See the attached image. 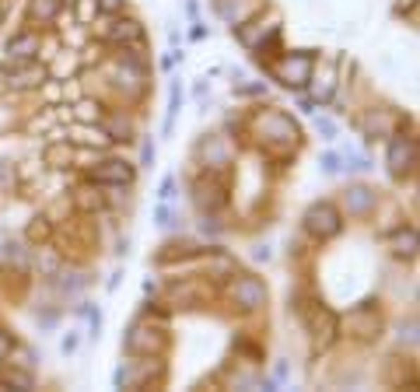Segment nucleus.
Instances as JSON below:
<instances>
[{
    "label": "nucleus",
    "mask_w": 420,
    "mask_h": 392,
    "mask_svg": "<svg viewBox=\"0 0 420 392\" xmlns=\"http://www.w3.org/2000/svg\"><path fill=\"white\" fill-rule=\"evenodd\" d=\"M95 7H99L102 14H119V11L126 7V0H95Z\"/></svg>",
    "instance_id": "obj_25"
},
{
    "label": "nucleus",
    "mask_w": 420,
    "mask_h": 392,
    "mask_svg": "<svg viewBox=\"0 0 420 392\" xmlns=\"http://www.w3.org/2000/svg\"><path fill=\"white\" fill-rule=\"evenodd\" d=\"M39 53V35L35 32H18L7 42V63H28Z\"/></svg>",
    "instance_id": "obj_9"
},
{
    "label": "nucleus",
    "mask_w": 420,
    "mask_h": 392,
    "mask_svg": "<svg viewBox=\"0 0 420 392\" xmlns=\"http://www.w3.org/2000/svg\"><path fill=\"white\" fill-rule=\"evenodd\" d=\"M298 109H302V112H309V116H312V112H315V102H312V98H302V102H298Z\"/></svg>",
    "instance_id": "obj_33"
},
{
    "label": "nucleus",
    "mask_w": 420,
    "mask_h": 392,
    "mask_svg": "<svg viewBox=\"0 0 420 392\" xmlns=\"http://www.w3.org/2000/svg\"><path fill=\"white\" fill-rule=\"evenodd\" d=\"M378 203V196L375 190H368V186H350L347 193H343V207L354 214V217H361V214H371V207Z\"/></svg>",
    "instance_id": "obj_10"
},
{
    "label": "nucleus",
    "mask_w": 420,
    "mask_h": 392,
    "mask_svg": "<svg viewBox=\"0 0 420 392\" xmlns=\"http://www.w3.org/2000/svg\"><path fill=\"white\" fill-rule=\"evenodd\" d=\"M302 224H305V231H309L312 238H319V242L336 238V235L343 231V217H340V210H336L329 200H319V203H312V207L305 210Z\"/></svg>",
    "instance_id": "obj_2"
},
{
    "label": "nucleus",
    "mask_w": 420,
    "mask_h": 392,
    "mask_svg": "<svg viewBox=\"0 0 420 392\" xmlns=\"http://www.w3.org/2000/svg\"><path fill=\"white\" fill-rule=\"evenodd\" d=\"M4 382H7V386H21V389H35V379H32L28 372H18V368H14V372H7V375H4Z\"/></svg>",
    "instance_id": "obj_20"
},
{
    "label": "nucleus",
    "mask_w": 420,
    "mask_h": 392,
    "mask_svg": "<svg viewBox=\"0 0 420 392\" xmlns=\"http://www.w3.org/2000/svg\"><path fill=\"white\" fill-rule=\"evenodd\" d=\"M11 347H14V343H11V336H7V333H0V357H7V354H11Z\"/></svg>",
    "instance_id": "obj_32"
},
{
    "label": "nucleus",
    "mask_w": 420,
    "mask_h": 392,
    "mask_svg": "<svg viewBox=\"0 0 420 392\" xmlns=\"http://www.w3.org/2000/svg\"><path fill=\"white\" fill-rule=\"evenodd\" d=\"M78 119H88V123H92V119H102V109H99L95 102H81V105H78Z\"/></svg>",
    "instance_id": "obj_21"
},
{
    "label": "nucleus",
    "mask_w": 420,
    "mask_h": 392,
    "mask_svg": "<svg viewBox=\"0 0 420 392\" xmlns=\"http://www.w3.org/2000/svg\"><path fill=\"white\" fill-rule=\"evenodd\" d=\"M385 161H389V172H393L396 179H403V176L417 165V144H414L410 137H393Z\"/></svg>",
    "instance_id": "obj_4"
},
{
    "label": "nucleus",
    "mask_w": 420,
    "mask_h": 392,
    "mask_svg": "<svg viewBox=\"0 0 420 392\" xmlns=\"http://www.w3.org/2000/svg\"><path fill=\"white\" fill-rule=\"evenodd\" d=\"M393 252L414 259V256H417V231H414V228H403V231L393 238Z\"/></svg>",
    "instance_id": "obj_15"
},
{
    "label": "nucleus",
    "mask_w": 420,
    "mask_h": 392,
    "mask_svg": "<svg viewBox=\"0 0 420 392\" xmlns=\"http://www.w3.org/2000/svg\"><path fill=\"white\" fill-rule=\"evenodd\" d=\"M140 165H144V169L154 165V144H151V140H144V147H140Z\"/></svg>",
    "instance_id": "obj_29"
},
{
    "label": "nucleus",
    "mask_w": 420,
    "mask_h": 392,
    "mask_svg": "<svg viewBox=\"0 0 420 392\" xmlns=\"http://www.w3.org/2000/svg\"><path fill=\"white\" fill-rule=\"evenodd\" d=\"M14 186V165L11 161H0V193H7Z\"/></svg>",
    "instance_id": "obj_24"
},
{
    "label": "nucleus",
    "mask_w": 420,
    "mask_h": 392,
    "mask_svg": "<svg viewBox=\"0 0 420 392\" xmlns=\"http://www.w3.org/2000/svg\"><path fill=\"white\" fill-rule=\"evenodd\" d=\"M193 203H197L200 210H217V207L224 203V190H221L217 183H210V179H200V183L193 186Z\"/></svg>",
    "instance_id": "obj_12"
},
{
    "label": "nucleus",
    "mask_w": 420,
    "mask_h": 392,
    "mask_svg": "<svg viewBox=\"0 0 420 392\" xmlns=\"http://www.w3.org/2000/svg\"><path fill=\"white\" fill-rule=\"evenodd\" d=\"M74 207H78V210H88V214H92V210H99V207H105V196H102V190H99V183H95V179L74 190Z\"/></svg>",
    "instance_id": "obj_13"
},
{
    "label": "nucleus",
    "mask_w": 420,
    "mask_h": 392,
    "mask_svg": "<svg viewBox=\"0 0 420 392\" xmlns=\"http://www.w3.org/2000/svg\"><path fill=\"white\" fill-rule=\"evenodd\" d=\"M319 165H322V172H326V176H336V172H340V154H336V151H326Z\"/></svg>",
    "instance_id": "obj_22"
},
{
    "label": "nucleus",
    "mask_w": 420,
    "mask_h": 392,
    "mask_svg": "<svg viewBox=\"0 0 420 392\" xmlns=\"http://www.w3.org/2000/svg\"><path fill=\"white\" fill-rule=\"evenodd\" d=\"M60 7H63V0H32V4H28V21L49 25V21H56Z\"/></svg>",
    "instance_id": "obj_14"
},
{
    "label": "nucleus",
    "mask_w": 420,
    "mask_h": 392,
    "mask_svg": "<svg viewBox=\"0 0 420 392\" xmlns=\"http://www.w3.org/2000/svg\"><path fill=\"white\" fill-rule=\"evenodd\" d=\"M200 231H204V235H221V224H217V221L210 217L207 210H204V221H200Z\"/></svg>",
    "instance_id": "obj_30"
},
{
    "label": "nucleus",
    "mask_w": 420,
    "mask_h": 392,
    "mask_svg": "<svg viewBox=\"0 0 420 392\" xmlns=\"http://www.w3.org/2000/svg\"><path fill=\"white\" fill-rule=\"evenodd\" d=\"M126 350L130 354H144V357H154V350L161 354V347H165V333L161 329H151V326H133L130 333H126Z\"/></svg>",
    "instance_id": "obj_5"
},
{
    "label": "nucleus",
    "mask_w": 420,
    "mask_h": 392,
    "mask_svg": "<svg viewBox=\"0 0 420 392\" xmlns=\"http://www.w3.org/2000/svg\"><path fill=\"white\" fill-rule=\"evenodd\" d=\"M312 53H284L270 63V74L273 81H280L284 88H305L312 81Z\"/></svg>",
    "instance_id": "obj_1"
},
{
    "label": "nucleus",
    "mask_w": 420,
    "mask_h": 392,
    "mask_svg": "<svg viewBox=\"0 0 420 392\" xmlns=\"http://www.w3.org/2000/svg\"><path fill=\"white\" fill-rule=\"evenodd\" d=\"M172 221H175L172 207H168V203H161V207L154 210V224H158V228H172Z\"/></svg>",
    "instance_id": "obj_23"
},
{
    "label": "nucleus",
    "mask_w": 420,
    "mask_h": 392,
    "mask_svg": "<svg viewBox=\"0 0 420 392\" xmlns=\"http://www.w3.org/2000/svg\"><path fill=\"white\" fill-rule=\"evenodd\" d=\"M63 4H78V0H63Z\"/></svg>",
    "instance_id": "obj_35"
},
{
    "label": "nucleus",
    "mask_w": 420,
    "mask_h": 392,
    "mask_svg": "<svg viewBox=\"0 0 420 392\" xmlns=\"http://www.w3.org/2000/svg\"><path fill=\"white\" fill-rule=\"evenodd\" d=\"M7 85H11L14 92H32V88L46 85V67H39L35 60H28V63H14L11 74H7Z\"/></svg>",
    "instance_id": "obj_8"
},
{
    "label": "nucleus",
    "mask_w": 420,
    "mask_h": 392,
    "mask_svg": "<svg viewBox=\"0 0 420 392\" xmlns=\"http://www.w3.org/2000/svg\"><path fill=\"white\" fill-rule=\"evenodd\" d=\"M315 130H319V137H322V140H333V137H336V123H333V119H319V123H315Z\"/></svg>",
    "instance_id": "obj_26"
},
{
    "label": "nucleus",
    "mask_w": 420,
    "mask_h": 392,
    "mask_svg": "<svg viewBox=\"0 0 420 392\" xmlns=\"http://www.w3.org/2000/svg\"><path fill=\"white\" fill-rule=\"evenodd\" d=\"M78 343H81V340H78V333H70V336H63V343H60V347H63V354H74V350H78Z\"/></svg>",
    "instance_id": "obj_31"
},
{
    "label": "nucleus",
    "mask_w": 420,
    "mask_h": 392,
    "mask_svg": "<svg viewBox=\"0 0 420 392\" xmlns=\"http://www.w3.org/2000/svg\"><path fill=\"white\" fill-rule=\"evenodd\" d=\"M70 158H74L70 144H53V147L46 151V161H49V165H56V169H63V161H70Z\"/></svg>",
    "instance_id": "obj_18"
},
{
    "label": "nucleus",
    "mask_w": 420,
    "mask_h": 392,
    "mask_svg": "<svg viewBox=\"0 0 420 392\" xmlns=\"http://www.w3.org/2000/svg\"><path fill=\"white\" fill-rule=\"evenodd\" d=\"M92 179L99 186H130L133 183V165H126L123 158H109V161L92 169Z\"/></svg>",
    "instance_id": "obj_7"
},
{
    "label": "nucleus",
    "mask_w": 420,
    "mask_h": 392,
    "mask_svg": "<svg viewBox=\"0 0 420 392\" xmlns=\"http://www.w3.org/2000/svg\"><path fill=\"white\" fill-rule=\"evenodd\" d=\"M389 126H393V116H389V109H375L368 119H364V130L375 137V133H389Z\"/></svg>",
    "instance_id": "obj_17"
},
{
    "label": "nucleus",
    "mask_w": 420,
    "mask_h": 392,
    "mask_svg": "<svg viewBox=\"0 0 420 392\" xmlns=\"http://www.w3.org/2000/svg\"><path fill=\"white\" fill-rule=\"evenodd\" d=\"M228 291L235 298V305L245 308V312H256L259 305H266V284L259 277H252V274H231V288Z\"/></svg>",
    "instance_id": "obj_3"
},
{
    "label": "nucleus",
    "mask_w": 420,
    "mask_h": 392,
    "mask_svg": "<svg viewBox=\"0 0 420 392\" xmlns=\"http://www.w3.org/2000/svg\"><path fill=\"white\" fill-rule=\"evenodd\" d=\"M179 105H183V88H179V85H172V95H168V119H165V133H172V119H175Z\"/></svg>",
    "instance_id": "obj_19"
},
{
    "label": "nucleus",
    "mask_w": 420,
    "mask_h": 392,
    "mask_svg": "<svg viewBox=\"0 0 420 392\" xmlns=\"http://www.w3.org/2000/svg\"><path fill=\"white\" fill-rule=\"evenodd\" d=\"M305 322H309V333H312L315 350H326V347L333 343V336H336V315H333L329 308L315 305L312 312L305 315Z\"/></svg>",
    "instance_id": "obj_6"
},
{
    "label": "nucleus",
    "mask_w": 420,
    "mask_h": 392,
    "mask_svg": "<svg viewBox=\"0 0 420 392\" xmlns=\"http://www.w3.org/2000/svg\"><path fill=\"white\" fill-rule=\"evenodd\" d=\"M172 196H175V179H172V176H165V183H161V190H158V200H161V203H168Z\"/></svg>",
    "instance_id": "obj_28"
},
{
    "label": "nucleus",
    "mask_w": 420,
    "mask_h": 392,
    "mask_svg": "<svg viewBox=\"0 0 420 392\" xmlns=\"http://www.w3.org/2000/svg\"><path fill=\"white\" fill-rule=\"evenodd\" d=\"M102 130L109 140H133V126H130V119H123V116H109Z\"/></svg>",
    "instance_id": "obj_16"
},
{
    "label": "nucleus",
    "mask_w": 420,
    "mask_h": 392,
    "mask_svg": "<svg viewBox=\"0 0 420 392\" xmlns=\"http://www.w3.org/2000/svg\"><path fill=\"white\" fill-rule=\"evenodd\" d=\"M284 375H288V365H284V361H280V365H277V368H273V382H280V379H284Z\"/></svg>",
    "instance_id": "obj_34"
},
{
    "label": "nucleus",
    "mask_w": 420,
    "mask_h": 392,
    "mask_svg": "<svg viewBox=\"0 0 420 392\" xmlns=\"http://www.w3.org/2000/svg\"><path fill=\"white\" fill-rule=\"evenodd\" d=\"M105 35H109V42H116V46H126V42H137V46H140V42H144V28H140V21H133V18H126V21L119 18Z\"/></svg>",
    "instance_id": "obj_11"
},
{
    "label": "nucleus",
    "mask_w": 420,
    "mask_h": 392,
    "mask_svg": "<svg viewBox=\"0 0 420 392\" xmlns=\"http://www.w3.org/2000/svg\"><path fill=\"white\" fill-rule=\"evenodd\" d=\"M347 169H350V172H368L371 165H368V158H361V154H347Z\"/></svg>",
    "instance_id": "obj_27"
}]
</instances>
